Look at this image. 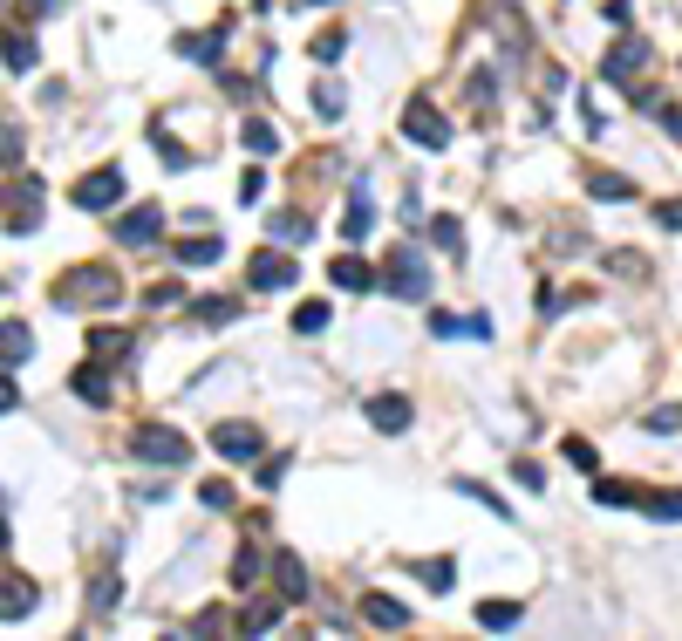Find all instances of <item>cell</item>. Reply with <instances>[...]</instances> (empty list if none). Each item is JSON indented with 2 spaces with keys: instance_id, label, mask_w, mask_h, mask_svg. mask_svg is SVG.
<instances>
[{
  "instance_id": "obj_26",
  "label": "cell",
  "mask_w": 682,
  "mask_h": 641,
  "mask_svg": "<svg viewBox=\"0 0 682 641\" xmlns=\"http://www.w3.org/2000/svg\"><path fill=\"white\" fill-rule=\"evenodd\" d=\"M417 573H423V587H451V580H457V566H451V560H423Z\"/></svg>"
},
{
  "instance_id": "obj_29",
  "label": "cell",
  "mask_w": 682,
  "mask_h": 641,
  "mask_svg": "<svg viewBox=\"0 0 682 641\" xmlns=\"http://www.w3.org/2000/svg\"><path fill=\"white\" fill-rule=\"evenodd\" d=\"M648 512H655V519H682V491H662V498H648Z\"/></svg>"
},
{
  "instance_id": "obj_34",
  "label": "cell",
  "mask_w": 682,
  "mask_h": 641,
  "mask_svg": "<svg viewBox=\"0 0 682 641\" xmlns=\"http://www.w3.org/2000/svg\"><path fill=\"white\" fill-rule=\"evenodd\" d=\"M567 464H580V471H594V444H580V437H567Z\"/></svg>"
},
{
  "instance_id": "obj_5",
  "label": "cell",
  "mask_w": 682,
  "mask_h": 641,
  "mask_svg": "<svg viewBox=\"0 0 682 641\" xmlns=\"http://www.w3.org/2000/svg\"><path fill=\"white\" fill-rule=\"evenodd\" d=\"M116 198H123V171H89V178L76 185L82 212H103V205H116Z\"/></svg>"
},
{
  "instance_id": "obj_18",
  "label": "cell",
  "mask_w": 682,
  "mask_h": 641,
  "mask_svg": "<svg viewBox=\"0 0 682 641\" xmlns=\"http://www.w3.org/2000/svg\"><path fill=\"white\" fill-rule=\"evenodd\" d=\"M28 607H35V580H0V621L28 614Z\"/></svg>"
},
{
  "instance_id": "obj_32",
  "label": "cell",
  "mask_w": 682,
  "mask_h": 641,
  "mask_svg": "<svg viewBox=\"0 0 682 641\" xmlns=\"http://www.w3.org/2000/svg\"><path fill=\"white\" fill-rule=\"evenodd\" d=\"M512 471H519V485H526V491H539V485H546V471H539V464H532V457H519V464H512Z\"/></svg>"
},
{
  "instance_id": "obj_11",
  "label": "cell",
  "mask_w": 682,
  "mask_h": 641,
  "mask_svg": "<svg viewBox=\"0 0 682 641\" xmlns=\"http://www.w3.org/2000/svg\"><path fill=\"white\" fill-rule=\"evenodd\" d=\"M246 280H253V287H294V260H287V253H260V260H253V273H246Z\"/></svg>"
},
{
  "instance_id": "obj_9",
  "label": "cell",
  "mask_w": 682,
  "mask_h": 641,
  "mask_svg": "<svg viewBox=\"0 0 682 641\" xmlns=\"http://www.w3.org/2000/svg\"><path fill=\"white\" fill-rule=\"evenodd\" d=\"M648 62V41L642 35H628L621 48H607V82H635V69Z\"/></svg>"
},
{
  "instance_id": "obj_10",
  "label": "cell",
  "mask_w": 682,
  "mask_h": 641,
  "mask_svg": "<svg viewBox=\"0 0 682 641\" xmlns=\"http://www.w3.org/2000/svg\"><path fill=\"white\" fill-rule=\"evenodd\" d=\"M157 226H164V212H157V205H137L130 219H116V239H123V246H151Z\"/></svg>"
},
{
  "instance_id": "obj_27",
  "label": "cell",
  "mask_w": 682,
  "mask_h": 641,
  "mask_svg": "<svg viewBox=\"0 0 682 641\" xmlns=\"http://www.w3.org/2000/svg\"><path fill=\"white\" fill-rule=\"evenodd\" d=\"M594 198H635L628 178H614V171H594Z\"/></svg>"
},
{
  "instance_id": "obj_24",
  "label": "cell",
  "mask_w": 682,
  "mask_h": 641,
  "mask_svg": "<svg viewBox=\"0 0 682 641\" xmlns=\"http://www.w3.org/2000/svg\"><path fill=\"white\" fill-rule=\"evenodd\" d=\"M273 239H280V246L307 239V219H301V212H280V219H273Z\"/></svg>"
},
{
  "instance_id": "obj_19",
  "label": "cell",
  "mask_w": 682,
  "mask_h": 641,
  "mask_svg": "<svg viewBox=\"0 0 682 641\" xmlns=\"http://www.w3.org/2000/svg\"><path fill=\"white\" fill-rule=\"evenodd\" d=\"M369 212H376V205H369V185H355V191H348V239L369 232Z\"/></svg>"
},
{
  "instance_id": "obj_22",
  "label": "cell",
  "mask_w": 682,
  "mask_h": 641,
  "mask_svg": "<svg viewBox=\"0 0 682 641\" xmlns=\"http://www.w3.org/2000/svg\"><path fill=\"white\" fill-rule=\"evenodd\" d=\"M430 239H437L451 260H464V226H457V219H437V226H430Z\"/></svg>"
},
{
  "instance_id": "obj_13",
  "label": "cell",
  "mask_w": 682,
  "mask_h": 641,
  "mask_svg": "<svg viewBox=\"0 0 682 641\" xmlns=\"http://www.w3.org/2000/svg\"><path fill=\"white\" fill-rule=\"evenodd\" d=\"M28 355H35V328L28 321H7L0 328V362H28Z\"/></svg>"
},
{
  "instance_id": "obj_14",
  "label": "cell",
  "mask_w": 682,
  "mask_h": 641,
  "mask_svg": "<svg viewBox=\"0 0 682 641\" xmlns=\"http://www.w3.org/2000/svg\"><path fill=\"white\" fill-rule=\"evenodd\" d=\"M273 587H280V601H307V573H301V560H273Z\"/></svg>"
},
{
  "instance_id": "obj_38",
  "label": "cell",
  "mask_w": 682,
  "mask_h": 641,
  "mask_svg": "<svg viewBox=\"0 0 682 641\" xmlns=\"http://www.w3.org/2000/svg\"><path fill=\"white\" fill-rule=\"evenodd\" d=\"M307 7H314V0H307Z\"/></svg>"
},
{
  "instance_id": "obj_17",
  "label": "cell",
  "mask_w": 682,
  "mask_h": 641,
  "mask_svg": "<svg viewBox=\"0 0 682 641\" xmlns=\"http://www.w3.org/2000/svg\"><path fill=\"white\" fill-rule=\"evenodd\" d=\"M0 55H7V69H35V35L7 28V35H0Z\"/></svg>"
},
{
  "instance_id": "obj_23",
  "label": "cell",
  "mask_w": 682,
  "mask_h": 641,
  "mask_svg": "<svg viewBox=\"0 0 682 641\" xmlns=\"http://www.w3.org/2000/svg\"><path fill=\"white\" fill-rule=\"evenodd\" d=\"M294 328H301V335H321V328H328V301H307L301 314H294Z\"/></svg>"
},
{
  "instance_id": "obj_4",
  "label": "cell",
  "mask_w": 682,
  "mask_h": 641,
  "mask_svg": "<svg viewBox=\"0 0 682 641\" xmlns=\"http://www.w3.org/2000/svg\"><path fill=\"white\" fill-rule=\"evenodd\" d=\"M389 287H396V301H423V294H430L423 260L410 253V246H396V253H389Z\"/></svg>"
},
{
  "instance_id": "obj_15",
  "label": "cell",
  "mask_w": 682,
  "mask_h": 641,
  "mask_svg": "<svg viewBox=\"0 0 682 641\" xmlns=\"http://www.w3.org/2000/svg\"><path fill=\"white\" fill-rule=\"evenodd\" d=\"M369 423H376V430H410V403H403V396H376V403H369Z\"/></svg>"
},
{
  "instance_id": "obj_35",
  "label": "cell",
  "mask_w": 682,
  "mask_h": 641,
  "mask_svg": "<svg viewBox=\"0 0 682 641\" xmlns=\"http://www.w3.org/2000/svg\"><path fill=\"white\" fill-rule=\"evenodd\" d=\"M14 403H21V389H14V376H0V416L14 410Z\"/></svg>"
},
{
  "instance_id": "obj_8",
  "label": "cell",
  "mask_w": 682,
  "mask_h": 641,
  "mask_svg": "<svg viewBox=\"0 0 682 641\" xmlns=\"http://www.w3.org/2000/svg\"><path fill=\"white\" fill-rule=\"evenodd\" d=\"M362 621L382 628V635H403V628H410V607L389 601V594H369V601H362Z\"/></svg>"
},
{
  "instance_id": "obj_21",
  "label": "cell",
  "mask_w": 682,
  "mask_h": 641,
  "mask_svg": "<svg viewBox=\"0 0 682 641\" xmlns=\"http://www.w3.org/2000/svg\"><path fill=\"white\" fill-rule=\"evenodd\" d=\"M219 253H226L219 239H185V246H178V260H185V266H212Z\"/></svg>"
},
{
  "instance_id": "obj_36",
  "label": "cell",
  "mask_w": 682,
  "mask_h": 641,
  "mask_svg": "<svg viewBox=\"0 0 682 641\" xmlns=\"http://www.w3.org/2000/svg\"><path fill=\"white\" fill-rule=\"evenodd\" d=\"M655 219H662V226H669V232H682V205H662Z\"/></svg>"
},
{
  "instance_id": "obj_31",
  "label": "cell",
  "mask_w": 682,
  "mask_h": 641,
  "mask_svg": "<svg viewBox=\"0 0 682 641\" xmlns=\"http://www.w3.org/2000/svg\"><path fill=\"white\" fill-rule=\"evenodd\" d=\"M314 103H321V116H341V89H335V82H321V89H314Z\"/></svg>"
},
{
  "instance_id": "obj_3",
  "label": "cell",
  "mask_w": 682,
  "mask_h": 641,
  "mask_svg": "<svg viewBox=\"0 0 682 641\" xmlns=\"http://www.w3.org/2000/svg\"><path fill=\"white\" fill-rule=\"evenodd\" d=\"M130 457H144V464H185L191 444L178 430H164V423H137L130 430Z\"/></svg>"
},
{
  "instance_id": "obj_7",
  "label": "cell",
  "mask_w": 682,
  "mask_h": 641,
  "mask_svg": "<svg viewBox=\"0 0 682 641\" xmlns=\"http://www.w3.org/2000/svg\"><path fill=\"white\" fill-rule=\"evenodd\" d=\"M212 444H219L232 464H246V457H260V430H253V423H219Z\"/></svg>"
},
{
  "instance_id": "obj_28",
  "label": "cell",
  "mask_w": 682,
  "mask_h": 641,
  "mask_svg": "<svg viewBox=\"0 0 682 641\" xmlns=\"http://www.w3.org/2000/svg\"><path fill=\"white\" fill-rule=\"evenodd\" d=\"M246 151H280V137H273V130H266V123H246Z\"/></svg>"
},
{
  "instance_id": "obj_30",
  "label": "cell",
  "mask_w": 682,
  "mask_h": 641,
  "mask_svg": "<svg viewBox=\"0 0 682 641\" xmlns=\"http://www.w3.org/2000/svg\"><path fill=\"white\" fill-rule=\"evenodd\" d=\"M198 498H205V505H212V512H226V505H232V485H226V478H212V485L198 491Z\"/></svg>"
},
{
  "instance_id": "obj_2",
  "label": "cell",
  "mask_w": 682,
  "mask_h": 641,
  "mask_svg": "<svg viewBox=\"0 0 682 641\" xmlns=\"http://www.w3.org/2000/svg\"><path fill=\"white\" fill-rule=\"evenodd\" d=\"M0 219L14 232H35L41 226V178H7L0 185Z\"/></svg>"
},
{
  "instance_id": "obj_25",
  "label": "cell",
  "mask_w": 682,
  "mask_h": 641,
  "mask_svg": "<svg viewBox=\"0 0 682 641\" xmlns=\"http://www.w3.org/2000/svg\"><path fill=\"white\" fill-rule=\"evenodd\" d=\"M14 157H21V123L0 116V164H14Z\"/></svg>"
},
{
  "instance_id": "obj_6",
  "label": "cell",
  "mask_w": 682,
  "mask_h": 641,
  "mask_svg": "<svg viewBox=\"0 0 682 641\" xmlns=\"http://www.w3.org/2000/svg\"><path fill=\"white\" fill-rule=\"evenodd\" d=\"M403 130L417 137L423 151H444V144H451V130H444V116L430 110V103H410V116H403Z\"/></svg>"
},
{
  "instance_id": "obj_16",
  "label": "cell",
  "mask_w": 682,
  "mask_h": 641,
  "mask_svg": "<svg viewBox=\"0 0 682 641\" xmlns=\"http://www.w3.org/2000/svg\"><path fill=\"white\" fill-rule=\"evenodd\" d=\"M519 614H526L519 601H485V607H478V628H492V635H505V628H519Z\"/></svg>"
},
{
  "instance_id": "obj_20",
  "label": "cell",
  "mask_w": 682,
  "mask_h": 641,
  "mask_svg": "<svg viewBox=\"0 0 682 641\" xmlns=\"http://www.w3.org/2000/svg\"><path fill=\"white\" fill-rule=\"evenodd\" d=\"M116 587H123V580H116V573H103V580H96V587H89V621H103V614H110V601H116Z\"/></svg>"
},
{
  "instance_id": "obj_33",
  "label": "cell",
  "mask_w": 682,
  "mask_h": 641,
  "mask_svg": "<svg viewBox=\"0 0 682 641\" xmlns=\"http://www.w3.org/2000/svg\"><path fill=\"white\" fill-rule=\"evenodd\" d=\"M314 55H321V62H335V55H341V28H328V35H314Z\"/></svg>"
},
{
  "instance_id": "obj_37",
  "label": "cell",
  "mask_w": 682,
  "mask_h": 641,
  "mask_svg": "<svg viewBox=\"0 0 682 641\" xmlns=\"http://www.w3.org/2000/svg\"><path fill=\"white\" fill-rule=\"evenodd\" d=\"M0 546H7V519H0Z\"/></svg>"
},
{
  "instance_id": "obj_1",
  "label": "cell",
  "mask_w": 682,
  "mask_h": 641,
  "mask_svg": "<svg viewBox=\"0 0 682 641\" xmlns=\"http://www.w3.org/2000/svg\"><path fill=\"white\" fill-rule=\"evenodd\" d=\"M55 301L62 307H110V301H123V280H116L110 266H69Z\"/></svg>"
},
{
  "instance_id": "obj_12",
  "label": "cell",
  "mask_w": 682,
  "mask_h": 641,
  "mask_svg": "<svg viewBox=\"0 0 682 641\" xmlns=\"http://www.w3.org/2000/svg\"><path fill=\"white\" fill-rule=\"evenodd\" d=\"M328 280H335V287H348V294H369V287H376V273L355 260V253H341V260L328 266Z\"/></svg>"
}]
</instances>
